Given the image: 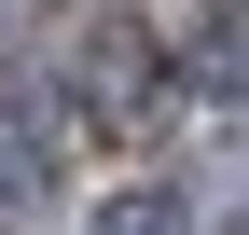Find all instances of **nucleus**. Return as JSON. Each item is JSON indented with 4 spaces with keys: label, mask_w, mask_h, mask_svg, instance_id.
I'll use <instances>...</instances> for the list:
<instances>
[{
    "label": "nucleus",
    "mask_w": 249,
    "mask_h": 235,
    "mask_svg": "<svg viewBox=\"0 0 249 235\" xmlns=\"http://www.w3.org/2000/svg\"><path fill=\"white\" fill-rule=\"evenodd\" d=\"M208 69L249 97V0H222V14H208Z\"/></svg>",
    "instance_id": "obj_1"
},
{
    "label": "nucleus",
    "mask_w": 249,
    "mask_h": 235,
    "mask_svg": "<svg viewBox=\"0 0 249 235\" xmlns=\"http://www.w3.org/2000/svg\"><path fill=\"white\" fill-rule=\"evenodd\" d=\"M97 235H180V221H166V194H124V208H111Z\"/></svg>",
    "instance_id": "obj_2"
}]
</instances>
